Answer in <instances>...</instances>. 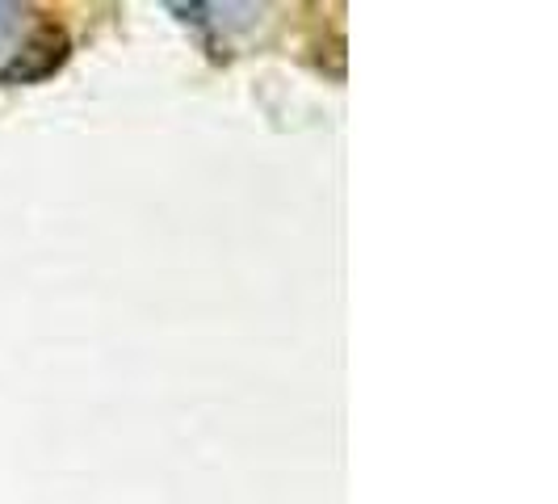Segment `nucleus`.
I'll return each instance as SVG.
<instances>
[{"mask_svg":"<svg viewBox=\"0 0 558 504\" xmlns=\"http://www.w3.org/2000/svg\"><path fill=\"white\" fill-rule=\"evenodd\" d=\"M68 59V34L29 9L0 4V84H29L51 76Z\"/></svg>","mask_w":558,"mask_h":504,"instance_id":"1","label":"nucleus"}]
</instances>
